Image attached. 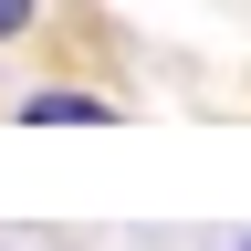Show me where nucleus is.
<instances>
[{"label": "nucleus", "instance_id": "3", "mask_svg": "<svg viewBox=\"0 0 251 251\" xmlns=\"http://www.w3.org/2000/svg\"><path fill=\"white\" fill-rule=\"evenodd\" d=\"M241 251H251V241H241Z\"/></svg>", "mask_w": 251, "mask_h": 251}, {"label": "nucleus", "instance_id": "1", "mask_svg": "<svg viewBox=\"0 0 251 251\" xmlns=\"http://www.w3.org/2000/svg\"><path fill=\"white\" fill-rule=\"evenodd\" d=\"M11 115H21V126H115V94H84V84H31Z\"/></svg>", "mask_w": 251, "mask_h": 251}, {"label": "nucleus", "instance_id": "2", "mask_svg": "<svg viewBox=\"0 0 251 251\" xmlns=\"http://www.w3.org/2000/svg\"><path fill=\"white\" fill-rule=\"evenodd\" d=\"M31 21H42V0H0V42H21Z\"/></svg>", "mask_w": 251, "mask_h": 251}]
</instances>
